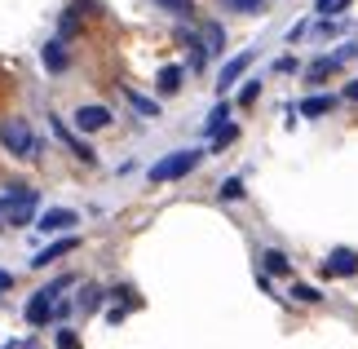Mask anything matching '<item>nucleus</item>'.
I'll use <instances>...</instances> for the list:
<instances>
[{
	"instance_id": "nucleus-24",
	"label": "nucleus",
	"mask_w": 358,
	"mask_h": 349,
	"mask_svg": "<svg viewBox=\"0 0 358 349\" xmlns=\"http://www.w3.org/2000/svg\"><path fill=\"white\" fill-rule=\"evenodd\" d=\"M58 349H80V336H76L71 327H62V332H58Z\"/></svg>"
},
{
	"instance_id": "nucleus-20",
	"label": "nucleus",
	"mask_w": 358,
	"mask_h": 349,
	"mask_svg": "<svg viewBox=\"0 0 358 349\" xmlns=\"http://www.w3.org/2000/svg\"><path fill=\"white\" fill-rule=\"evenodd\" d=\"M217 194H222V204H235V199H243V177H226Z\"/></svg>"
},
{
	"instance_id": "nucleus-15",
	"label": "nucleus",
	"mask_w": 358,
	"mask_h": 349,
	"mask_svg": "<svg viewBox=\"0 0 358 349\" xmlns=\"http://www.w3.org/2000/svg\"><path fill=\"white\" fill-rule=\"evenodd\" d=\"M155 89H159L164 97H173L177 89H182V66H164L159 80H155Z\"/></svg>"
},
{
	"instance_id": "nucleus-16",
	"label": "nucleus",
	"mask_w": 358,
	"mask_h": 349,
	"mask_svg": "<svg viewBox=\"0 0 358 349\" xmlns=\"http://www.w3.org/2000/svg\"><path fill=\"white\" fill-rule=\"evenodd\" d=\"M124 93H129V106L137 111V115H146V120H155V115H159V102H150L146 93H137V89H124Z\"/></svg>"
},
{
	"instance_id": "nucleus-28",
	"label": "nucleus",
	"mask_w": 358,
	"mask_h": 349,
	"mask_svg": "<svg viewBox=\"0 0 358 349\" xmlns=\"http://www.w3.org/2000/svg\"><path fill=\"white\" fill-rule=\"evenodd\" d=\"M345 97H350V102H358V80H350V85H345Z\"/></svg>"
},
{
	"instance_id": "nucleus-9",
	"label": "nucleus",
	"mask_w": 358,
	"mask_h": 349,
	"mask_svg": "<svg viewBox=\"0 0 358 349\" xmlns=\"http://www.w3.org/2000/svg\"><path fill=\"white\" fill-rule=\"evenodd\" d=\"M40 62H45V71H49V76H62L66 66H71V53H66L62 40H49V45L40 49Z\"/></svg>"
},
{
	"instance_id": "nucleus-14",
	"label": "nucleus",
	"mask_w": 358,
	"mask_h": 349,
	"mask_svg": "<svg viewBox=\"0 0 358 349\" xmlns=\"http://www.w3.org/2000/svg\"><path fill=\"white\" fill-rule=\"evenodd\" d=\"M336 66H341L336 53H332V58H319V62H310V66H306V80H310V85H319V80H327V76L336 71Z\"/></svg>"
},
{
	"instance_id": "nucleus-6",
	"label": "nucleus",
	"mask_w": 358,
	"mask_h": 349,
	"mask_svg": "<svg viewBox=\"0 0 358 349\" xmlns=\"http://www.w3.org/2000/svg\"><path fill=\"white\" fill-rule=\"evenodd\" d=\"M76 248H80V239H76V234H66V239H53V243L45 248V252H36V257H31V265H36V270H45V265L62 261V257H71Z\"/></svg>"
},
{
	"instance_id": "nucleus-29",
	"label": "nucleus",
	"mask_w": 358,
	"mask_h": 349,
	"mask_svg": "<svg viewBox=\"0 0 358 349\" xmlns=\"http://www.w3.org/2000/svg\"><path fill=\"white\" fill-rule=\"evenodd\" d=\"M0 230H5V217H0Z\"/></svg>"
},
{
	"instance_id": "nucleus-23",
	"label": "nucleus",
	"mask_w": 358,
	"mask_h": 349,
	"mask_svg": "<svg viewBox=\"0 0 358 349\" xmlns=\"http://www.w3.org/2000/svg\"><path fill=\"white\" fill-rule=\"evenodd\" d=\"M230 9H239V13H261V5H266V0H226Z\"/></svg>"
},
{
	"instance_id": "nucleus-25",
	"label": "nucleus",
	"mask_w": 358,
	"mask_h": 349,
	"mask_svg": "<svg viewBox=\"0 0 358 349\" xmlns=\"http://www.w3.org/2000/svg\"><path fill=\"white\" fill-rule=\"evenodd\" d=\"M257 93H261V80H248L243 93H239V102H243V106H248V102H257Z\"/></svg>"
},
{
	"instance_id": "nucleus-19",
	"label": "nucleus",
	"mask_w": 358,
	"mask_h": 349,
	"mask_svg": "<svg viewBox=\"0 0 358 349\" xmlns=\"http://www.w3.org/2000/svg\"><path fill=\"white\" fill-rule=\"evenodd\" d=\"M208 142H213V150H226L230 142H239V124H235V120H230V124H226V129H222V133H213V137H208Z\"/></svg>"
},
{
	"instance_id": "nucleus-8",
	"label": "nucleus",
	"mask_w": 358,
	"mask_h": 349,
	"mask_svg": "<svg viewBox=\"0 0 358 349\" xmlns=\"http://www.w3.org/2000/svg\"><path fill=\"white\" fill-rule=\"evenodd\" d=\"M71 120H76L80 133H98V129H106V124H111V111H106V106H80Z\"/></svg>"
},
{
	"instance_id": "nucleus-26",
	"label": "nucleus",
	"mask_w": 358,
	"mask_h": 349,
	"mask_svg": "<svg viewBox=\"0 0 358 349\" xmlns=\"http://www.w3.org/2000/svg\"><path fill=\"white\" fill-rule=\"evenodd\" d=\"M80 305H85V310H93V305H102V292H85V301H80Z\"/></svg>"
},
{
	"instance_id": "nucleus-13",
	"label": "nucleus",
	"mask_w": 358,
	"mask_h": 349,
	"mask_svg": "<svg viewBox=\"0 0 358 349\" xmlns=\"http://www.w3.org/2000/svg\"><path fill=\"white\" fill-rule=\"evenodd\" d=\"M226 124H230V106H226V102H217V106L208 111V120H203V137H213V133H222V129H226Z\"/></svg>"
},
{
	"instance_id": "nucleus-2",
	"label": "nucleus",
	"mask_w": 358,
	"mask_h": 349,
	"mask_svg": "<svg viewBox=\"0 0 358 349\" xmlns=\"http://www.w3.org/2000/svg\"><path fill=\"white\" fill-rule=\"evenodd\" d=\"M0 146H5L13 159H36L40 155V142H36V133H31L27 120H0Z\"/></svg>"
},
{
	"instance_id": "nucleus-22",
	"label": "nucleus",
	"mask_w": 358,
	"mask_h": 349,
	"mask_svg": "<svg viewBox=\"0 0 358 349\" xmlns=\"http://www.w3.org/2000/svg\"><path fill=\"white\" fill-rule=\"evenodd\" d=\"M292 297H296L301 305H319V301H323V292H319V287H310V283H296V287H292Z\"/></svg>"
},
{
	"instance_id": "nucleus-5",
	"label": "nucleus",
	"mask_w": 358,
	"mask_h": 349,
	"mask_svg": "<svg viewBox=\"0 0 358 349\" xmlns=\"http://www.w3.org/2000/svg\"><path fill=\"white\" fill-rule=\"evenodd\" d=\"M323 274H332V278H350V274H358V252H354V248H336V252L323 261Z\"/></svg>"
},
{
	"instance_id": "nucleus-10",
	"label": "nucleus",
	"mask_w": 358,
	"mask_h": 349,
	"mask_svg": "<svg viewBox=\"0 0 358 349\" xmlns=\"http://www.w3.org/2000/svg\"><path fill=\"white\" fill-rule=\"evenodd\" d=\"M76 221H80V217L71 213V208H49V213L36 221V230H45V234H62V230H71Z\"/></svg>"
},
{
	"instance_id": "nucleus-12",
	"label": "nucleus",
	"mask_w": 358,
	"mask_h": 349,
	"mask_svg": "<svg viewBox=\"0 0 358 349\" xmlns=\"http://www.w3.org/2000/svg\"><path fill=\"white\" fill-rule=\"evenodd\" d=\"M306 120H319V115H327V111H336V97H327V93H314V97H306V102L296 106Z\"/></svg>"
},
{
	"instance_id": "nucleus-1",
	"label": "nucleus",
	"mask_w": 358,
	"mask_h": 349,
	"mask_svg": "<svg viewBox=\"0 0 358 349\" xmlns=\"http://www.w3.org/2000/svg\"><path fill=\"white\" fill-rule=\"evenodd\" d=\"M36 208H40V190L31 186H9L0 194V217L9 226H36Z\"/></svg>"
},
{
	"instance_id": "nucleus-27",
	"label": "nucleus",
	"mask_w": 358,
	"mask_h": 349,
	"mask_svg": "<svg viewBox=\"0 0 358 349\" xmlns=\"http://www.w3.org/2000/svg\"><path fill=\"white\" fill-rule=\"evenodd\" d=\"M9 287H13V274H9V270H0V292H9Z\"/></svg>"
},
{
	"instance_id": "nucleus-11",
	"label": "nucleus",
	"mask_w": 358,
	"mask_h": 349,
	"mask_svg": "<svg viewBox=\"0 0 358 349\" xmlns=\"http://www.w3.org/2000/svg\"><path fill=\"white\" fill-rule=\"evenodd\" d=\"M53 133H58V142H62V146H71V150H76V155L85 159V164H93V146H89V142H85L80 133H71V129H66L62 120H53Z\"/></svg>"
},
{
	"instance_id": "nucleus-18",
	"label": "nucleus",
	"mask_w": 358,
	"mask_h": 349,
	"mask_svg": "<svg viewBox=\"0 0 358 349\" xmlns=\"http://www.w3.org/2000/svg\"><path fill=\"white\" fill-rule=\"evenodd\" d=\"M261 261H266L270 274H292V261H287V252H279V248H266V257H261Z\"/></svg>"
},
{
	"instance_id": "nucleus-7",
	"label": "nucleus",
	"mask_w": 358,
	"mask_h": 349,
	"mask_svg": "<svg viewBox=\"0 0 358 349\" xmlns=\"http://www.w3.org/2000/svg\"><path fill=\"white\" fill-rule=\"evenodd\" d=\"M252 62H257V53H252V49H243L239 58H230V62L222 66V76H217V93H226V89L235 85V80H239V76H243V71H248Z\"/></svg>"
},
{
	"instance_id": "nucleus-4",
	"label": "nucleus",
	"mask_w": 358,
	"mask_h": 349,
	"mask_svg": "<svg viewBox=\"0 0 358 349\" xmlns=\"http://www.w3.org/2000/svg\"><path fill=\"white\" fill-rule=\"evenodd\" d=\"M199 159H203V150H177V155L159 159L155 169H150V181H182L199 169Z\"/></svg>"
},
{
	"instance_id": "nucleus-17",
	"label": "nucleus",
	"mask_w": 358,
	"mask_h": 349,
	"mask_svg": "<svg viewBox=\"0 0 358 349\" xmlns=\"http://www.w3.org/2000/svg\"><path fill=\"white\" fill-rule=\"evenodd\" d=\"M155 5L164 9V13H173V18H195V0H155Z\"/></svg>"
},
{
	"instance_id": "nucleus-21",
	"label": "nucleus",
	"mask_w": 358,
	"mask_h": 349,
	"mask_svg": "<svg viewBox=\"0 0 358 349\" xmlns=\"http://www.w3.org/2000/svg\"><path fill=\"white\" fill-rule=\"evenodd\" d=\"M203 36H208V53H222V49H226V31H222L217 22L203 27Z\"/></svg>"
},
{
	"instance_id": "nucleus-3",
	"label": "nucleus",
	"mask_w": 358,
	"mask_h": 349,
	"mask_svg": "<svg viewBox=\"0 0 358 349\" xmlns=\"http://www.w3.org/2000/svg\"><path fill=\"white\" fill-rule=\"evenodd\" d=\"M62 287H66V278H58V283H49V287H40L31 301H27V310H22V318L31 327H45V323H53V305H58V297H62Z\"/></svg>"
}]
</instances>
